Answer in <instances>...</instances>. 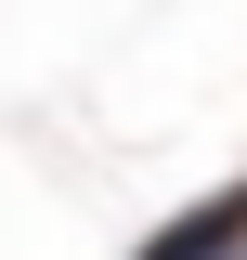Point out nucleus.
Returning a JSON list of instances; mask_svg holds the SVG:
<instances>
[{
    "mask_svg": "<svg viewBox=\"0 0 247 260\" xmlns=\"http://www.w3.org/2000/svg\"><path fill=\"white\" fill-rule=\"evenodd\" d=\"M234 234H247V182H234V195H208V208H182L143 260H234Z\"/></svg>",
    "mask_w": 247,
    "mask_h": 260,
    "instance_id": "obj_1",
    "label": "nucleus"
}]
</instances>
